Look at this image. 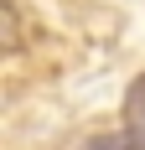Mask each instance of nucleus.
Wrapping results in <instances>:
<instances>
[{"instance_id": "f257e3e1", "label": "nucleus", "mask_w": 145, "mask_h": 150, "mask_svg": "<svg viewBox=\"0 0 145 150\" xmlns=\"http://www.w3.org/2000/svg\"><path fill=\"white\" fill-rule=\"evenodd\" d=\"M119 145L124 150H145V73L130 83L124 93V129H119Z\"/></svg>"}, {"instance_id": "f03ea898", "label": "nucleus", "mask_w": 145, "mask_h": 150, "mask_svg": "<svg viewBox=\"0 0 145 150\" xmlns=\"http://www.w3.org/2000/svg\"><path fill=\"white\" fill-rule=\"evenodd\" d=\"M83 150H124V145H119V135H99V140H88Z\"/></svg>"}]
</instances>
